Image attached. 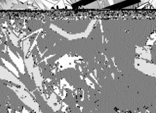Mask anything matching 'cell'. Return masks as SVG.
<instances>
[{"mask_svg":"<svg viewBox=\"0 0 156 113\" xmlns=\"http://www.w3.org/2000/svg\"><path fill=\"white\" fill-rule=\"evenodd\" d=\"M155 29V20H129L126 32L135 46L142 47L147 43Z\"/></svg>","mask_w":156,"mask_h":113,"instance_id":"6da1fadb","label":"cell"},{"mask_svg":"<svg viewBox=\"0 0 156 113\" xmlns=\"http://www.w3.org/2000/svg\"><path fill=\"white\" fill-rule=\"evenodd\" d=\"M90 23V20H54L52 24L69 34H77L84 32Z\"/></svg>","mask_w":156,"mask_h":113,"instance_id":"7a4b0ae2","label":"cell"},{"mask_svg":"<svg viewBox=\"0 0 156 113\" xmlns=\"http://www.w3.org/2000/svg\"><path fill=\"white\" fill-rule=\"evenodd\" d=\"M1 57L2 58H4V59H5L6 60H7L8 61H9V63H11L14 67H15V68H17V67H16V66L13 63V62L12 61V60H11V58H9V54H8V52H6V53H4L3 52H1ZM17 70H18V68H17Z\"/></svg>","mask_w":156,"mask_h":113,"instance_id":"3957f363","label":"cell"}]
</instances>
